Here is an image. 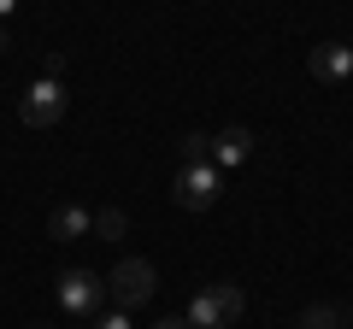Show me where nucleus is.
<instances>
[{"label":"nucleus","mask_w":353,"mask_h":329,"mask_svg":"<svg viewBox=\"0 0 353 329\" xmlns=\"http://www.w3.org/2000/svg\"><path fill=\"white\" fill-rule=\"evenodd\" d=\"M88 229H94V235H106V241H118V235H124V229H130V217H124V206H101V212H94V224H88Z\"/></svg>","instance_id":"nucleus-9"},{"label":"nucleus","mask_w":353,"mask_h":329,"mask_svg":"<svg viewBox=\"0 0 353 329\" xmlns=\"http://www.w3.org/2000/svg\"><path fill=\"white\" fill-rule=\"evenodd\" d=\"M153 329H189V317H165V323H153Z\"/></svg>","instance_id":"nucleus-13"},{"label":"nucleus","mask_w":353,"mask_h":329,"mask_svg":"<svg viewBox=\"0 0 353 329\" xmlns=\"http://www.w3.org/2000/svg\"><path fill=\"white\" fill-rule=\"evenodd\" d=\"M88 224H94V212H83L77 200H65V206H53V212H48V235L53 241H83Z\"/></svg>","instance_id":"nucleus-7"},{"label":"nucleus","mask_w":353,"mask_h":329,"mask_svg":"<svg viewBox=\"0 0 353 329\" xmlns=\"http://www.w3.org/2000/svg\"><path fill=\"white\" fill-rule=\"evenodd\" d=\"M153 288H159V277H153L148 259H124V265H112V277H106V300H112L118 312H136V306H148Z\"/></svg>","instance_id":"nucleus-2"},{"label":"nucleus","mask_w":353,"mask_h":329,"mask_svg":"<svg viewBox=\"0 0 353 329\" xmlns=\"http://www.w3.org/2000/svg\"><path fill=\"white\" fill-rule=\"evenodd\" d=\"M94 329H136V323H130V312H106Z\"/></svg>","instance_id":"nucleus-12"},{"label":"nucleus","mask_w":353,"mask_h":329,"mask_svg":"<svg viewBox=\"0 0 353 329\" xmlns=\"http://www.w3.org/2000/svg\"><path fill=\"white\" fill-rule=\"evenodd\" d=\"M341 317H347L341 306H324V300H318V306H306V312H301V329H341Z\"/></svg>","instance_id":"nucleus-10"},{"label":"nucleus","mask_w":353,"mask_h":329,"mask_svg":"<svg viewBox=\"0 0 353 329\" xmlns=\"http://www.w3.org/2000/svg\"><path fill=\"white\" fill-rule=\"evenodd\" d=\"M6 47H12V36H6V18H0V53H6Z\"/></svg>","instance_id":"nucleus-14"},{"label":"nucleus","mask_w":353,"mask_h":329,"mask_svg":"<svg viewBox=\"0 0 353 329\" xmlns=\"http://www.w3.org/2000/svg\"><path fill=\"white\" fill-rule=\"evenodd\" d=\"M312 76H318V83H347V76H353V47H341V41L312 47Z\"/></svg>","instance_id":"nucleus-6"},{"label":"nucleus","mask_w":353,"mask_h":329,"mask_svg":"<svg viewBox=\"0 0 353 329\" xmlns=\"http://www.w3.org/2000/svg\"><path fill=\"white\" fill-rule=\"evenodd\" d=\"M12 6H18V0H0V18H12Z\"/></svg>","instance_id":"nucleus-15"},{"label":"nucleus","mask_w":353,"mask_h":329,"mask_svg":"<svg viewBox=\"0 0 353 329\" xmlns=\"http://www.w3.org/2000/svg\"><path fill=\"white\" fill-rule=\"evenodd\" d=\"M248 153H253V136L241 124H230V129H218V136H212V164H218V171L248 164Z\"/></svg>","instance_id":"nucleus-8"},{"label":"nucleus","mask_w":353,"mask_h":329,"mask_svg":"<svg viewBox=\"0 0 353 329\" xmlns=\"http://www.w3.org/2000/svg\"><path fill=\"white\" fill-rule=\"evenodd\" d=\"M183 164H212V136H183Z\"/></svg>","instance_id":"nucleus-11"},{"label":"nucleus","mask_w":353,"mask_h":329,"mask_svg":"<svg viewBox=\"0 0 353 329\" xmlns=\"http://www.w3.org/2000/svg\"><path fill=\"white\" fill-rule=\"evenodd\" d=\"M18 118H24L30 129L59 124V118H65V89L53 83V76H36V83L24 89V100H18Z\"/></svg>","instance_id":"nucleus-5"},{"label":"nucleus","mask_w":353,"mask_h":329,"mask_svg":"<svg viewBox=\"0 0 353 329\" xmlns=\"http://www.w3.org/2000/svg\"><path fill=\"white\" fill-rule=\"evenodd\" d=\"M218 194H224L218 164H183L176 182H171V200L183 206V212H206V206H218Z\"/></svg>","instance_id":"nucleus-3"},{"label":"nucleus","mask_w":353,"mask_h":329,"mask_svg":"<svg viewBox=\"0 0 353 329\" xmlns=\"http://www.w3.org/2000/svg\"><path fill=\"white\" fill-rule=\"evenodd\" d=\"M241 312H248V294L236 282H206L189 300V329H236Z\"/></svg>","instance_id":"nucleus-1"},{"label":"nucleus","mask_w":353,"mask_h":329,"mask_svg":"<svg viewBox=\"0 0 353 329\" xmlns=\"http://www.w3.org/2000/svg\"><path fill=\"white\" fill-rule=\"evenodd\" d=\"M347 83H353V76H347Z\"/></svg>","instance_id":"nucleus-16"},{"label":"nucleus","mask_w":353,"mask_h":329,"mask_svg":"<svg viewBox=\"0 0 353 329\" xmlns=\"http://www.w3.org/2000/svg\"><path fill=\"white\" fill-rule=\"evenodd\" d=\"M59 306L71 317H94L106 306V277H94V270H59Z\"/></svg>","instance_id":"nucleus-4"}]
</instances>
